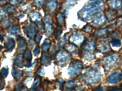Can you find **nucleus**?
<instances>
[{"instance_id": "72a5a7b5", "label": "nucleus", "mask_w": 122, "mask_h": 91, "mask_svg": "<svg viewBox=\"0 0 122 91\" xmlns=\"http://www.w3.org/2000/svg\"><path fill=\"white\" fill-rule=\"evenodd\" d=\"M23 86L22 83H18V84H17V85L15 86L14 91H21L23 89Z\"/></svg>"}, {"instance_id": "c9c22d12", "label": "nucleus", "mask_w": 122, "mask_h": 91, "mask_svg": "<svg viewBox=\"0 0 122 91\" xmlns=\"http://www.w3.org/2000/svg\"><path fill=\"white\" fill-rule=\"evenodd\" d=\"M64 83H65V82L62 79H59L57 80V84H58L61 90H63V86H64Z\"/></svg>"}, {"instance_id": "a18cd8bd", "label": "nucleus", "mask_w": 122, "mask_h": 91, "mask_svg": "<svg viewBox=\"0 0 122 91\" xmlns=\"http://www.w3.org/2000/svg\"><path fill=\"white\" fill-rule=\"evenodd\" d=\"M21 91H28V90L27 89H22Z\"/></svg>"}, {"instance_id": "2eb2a0df", "label": "nucleus", "mask_w": 122, "mask_h": 91, "mask_svg": "<svg viewBox=\"0 0 122 91\" xmlns=\"http://www.w3.org/2000/svg\"><path fill=\"white\" fill-rule=\"evenodd\" d=\"M12 73L13 77L15 79H16V80H19L22 78L23 71L17 69V68H13Z\"/></svg>"}, {"instance_id": "f03ea898", "label": "nucleus", "mask_w": 122, "mask_h": 91, "mask_svg": "<svg viewBox=\"0 0 122 91\" xmlns=\"http://www.w3.org/2000/svg\"><path fill=\"white\" fill-rule=\"evenodd\" d=\"M101 79V74L97 69H87L82 75V80L85 83L88 84H95L98 83Z\"/></svg>"}, {"instance_id": "9b49d317", "label": "nucleus", "mask_w": 122, "mask_h": 91, "mask_svg": "<svg viewBox=\"0 0 122 91\" xmlns=\"http://www.w3.org/2000/svg\"><path fill=\"white\" fill-rule=\"evenodd\" d=\"M117 12L114 9H109L106 12V18L109 21H112L114 20L117 16Z\"/></svg>"}, {"instance_id": "bb28decb", "label": "nucleus", "mask_w": 122, "mask_h": 91, "mask_svg": "<svg viewBox=\"0 0 122 91\" xmlns=\"http://www.w3.org/2000/svg\"><path fill=\"white\" fill-rule=\"evenodd\" d=\"M57 23L61 26H62L63 25L65 24V19H64V17L62 14H58L57 17Z\"/></svg>"}, {"instance_id": "09e8293b", "label": "nucleus", "mask_w": 122, "mask_h": 91, "mask_svg": "<svg viewBox=\"0 0 122 91\" xmlns=\"http://www.w3.org/2000/svg\"></svg>"}, {"instance_id": "f3484780", "label": "nucleus", "mask_w": 122, "mask_h": 91, "mask_svg": "<svg viewBox=\"0 0 122 91\" xmlns=\"http://www.w3.org/2000/svg\"><path fill=\"white\" fill-rule=\"evenodd\" d=\"M18 39V49L20 51H23L25 50L26 49V44L25 40L21 37H19Z\"/></svg>"}, {"instance_id": "2f4dec72", "label": "nucleus", "mask_w": 122, "mask_h": 91, "mask_svg": "<svg viewBox=\"0 0 122 91\" xmlns=\"http://www.w3.org/2000/svg\"><path fill=\"white\" fill-rule=\"evenodd\" d=\"M9 70L8 69L6 68H2L1 70V75L3 77H6L8 74Z\"/></svg>"}, {"instance_id": "79ce46f5", "label": "nucleus", "mask_w": 122, "mask_h": 91, "mask_svg": "<svg viewBox=\"0 0 122 91\" xmlns=\"http://www.w3.org/2000/svg\"><path fill=\"white\" fill-rule=\"evenodd\" d=\"M93 91H104V89H103V88L102 87H101V86H99V87H97V88L95 89L94 90H93Z\"/></svg>"}, {"instance_id": "f257e3e1", "label": "nucleus", "mask_w": 122, "mask_h": 91, "mask_svg": "<svg viewBox=\"0 0 122 91\" xmlns=\"http://www.w3.org/2000/svg\"><path fill=\"white\" fill-rule=\"evenodd\" d=\"M104 6L103 0H90L78 13V16L83 20L92 19L100 13Z\"/></svg>"}, {"instance_id": "a878e982", "label": "nucleus", "mask_w": 122, "mask_h": 91, "mask_svg": "<svg viewBox=\"0 0 122 91\" xmlns=\"http://www.w3.org/2000/svg\"><path fill=\"white\" fill-rule=\"evenodd\" d=\"M100 49L101 51L103 52H107L108 51V50L109 49V43L107 42H104L101 44L100 46Z\"/></svg>"}, {"instance_id": "aec40b11", "label": "nucleus", "mask_w": 122, "mask_h": 91, "mask_svg": "<svg viewBox=\"0 0 122 91\" xmlns=\"http://www.w3.org/2000/svg\"><path fill=\"white\" fill-rule=\"evenodd\" d=\"M5 45V47H6V49L7 50H12L14 49V46H15V42H14V40H7V41L4 44Z\"/></svg>"}, {"instance_id": "7c9ffc66", "label": "nucleus", "mask_w": 122, "mask_h": 91, "mask_svg": "<svg viewBox=\"0 0 122 91\" xmlns=\"http://www.w3.org/2000/svg\"><path fill=\"white\" fill-rule=\"evenodd\" d=\"M111 44L113 46H115V47H119L121 45V41L119 40H117V39H114V40H112L111 41Z\"/></svg>"}, {"instance_id": "58836bf2", "label": "nucleus", "mask_w": 122, "mask_h": 91, "mask_svg": "<svg viewBox=\"0 0 122 91\" xmlns=\"http://www.w3.org/2000/svg\"><path fill=\"white\" fill-rule=\"evenodd\" d=\"M39 52H40V49H39V47H37L34 50L33 53H34V55L35 56H37L39 54Z\"/></svg>"}, {"instance_id": "4c0bfd02", "label": "nucleus", "mask_w": 122, "mask_h": 91, "mask_svg": "<svg viewBox=\"0 0 122 91\" xmlns=\"http://www.w3.org/2000/svg\"><path fill=\"white\" fill-rule=\"evenodd\" d=\"M7 13L6 11H4L3 10H0V19H1L4 16H6Z\"/></svg>"}, {"instance_id": "6e6552de", "label": "nucleus", "mask_w": 122, "mask_h": 91, "mask_svg": "<svg viewBox=\"0 0 122 91\" xmlns=\"http://www.w3.org/2000/svg\"><path fill=\"white\" fill-rule=\"evenodd\" d=\"M106 18L104 17V15L101 13L98 14L93 19V24L97 26L103 25L106 23Z\"/></svg>"}, {"instance_id": "c85d7f7f", "label": "nucleus", "mask_w": 122, "mask_h": 91, "mask_svg": "<svg viewBox=\"0 0 122 91\" xmlns=\"http://www.w3.org/2000/svg\"><path fill=\"white\" fill-rule=\"evenodd\" d=\"M107 91H120L122 90V85L119 86H112L109 87L107 89Z\"/></svg>"}, {"instance_id": "20e7f679", "label": "nucleus", "mask_w": 122, "mask_h": 91, "mask_svg": "<svg viewBox=\"0 0 122 91\" xmlns=\"http://www.w3.org/2000/svg\"><path fill=\"white\" fill-rule=\"evenodd\" d=\"M57 58L58 62L61 65L67 63L70 59V54L67 51L61 50L58 53L57 55Z\"/></svg>"}, {"instance_id": "1a4fd4ad", "label": "nucleus", "mask_w": 122, "mask_h": 91, "mask_svg": "<svg viewBox=\"0 0 122 91\" xmlns=\"http://www.w3.org/2000/svg\"><path fill=\"white\" fill-rule=\"evenodd\" d=\"M118 58V55L117 54H112L107 56L105 58L104 63L107 66H112L117 60Z\"/></svg>"}, {"instance_id": "f8f14e48", "label": "nucleus", "mask_w": 122, "mask_h": 91, "mask_svg": "<svg viewBox=\"0 0 122 91\" xmlns=\"http://www.w3.org/2000/svg\"><path fill=\"white\" fill-rule=\"evenodd\" d=\"M109 5L112 9H120L122 7V0H109Z\"/></svg>"}, {"instance_id": "39448f33", "label": "nucleus", "mask_w": 122, "mask_h": 91, "mask_svg": "<svg viewBox=\"0 0 122 91\" xmlns=\"http://www.w3.org/2000/svg\"><path fill=\"white\" fill-rule=\"evenodd\" d=\"M45 27L46 33L50 36L53 33V20L50 15H46L45 18Z\"/></svg>"}, {"instance_id": "ea45409f", "label": "nucleus", "mask_w": 122, "mask_h": 91, "mask_svg": "<svg viewBox=\"0 0 122 91\" xmlns=\"http://www.w3.org/2000/svg\"><path fill=\"white\" fill-rule=\"evenodd\" d=\"M42 36H41V35H37L36 36V42L37 43H39L40 41V40H41V39H42Z\"/></svg>"}, {"instance_id": "a19ab883", "label": "nucleus", "mask_w": 122, "mask_h": 91, "mask_svg": "<svg viewBox=\"0 0 122 91\" xmlns=\"http://www.w3.org/2000/svg\"><path fill=\"white\" fill-rule=\"evenodd\" d=\"M84 29H86V31H87V32H90V31H91L92 30V27L91 26H86V27Z\"/></svg>"}, {"instance_id": "6ab92c4d", "label": "nucleus", "mask_w": 122, "mask_h": 91, "mask_svg": "<svg viewBox=\"0 0 122 91\" xmlns=\"http://www.w3.org/2000/svg\"><path fill=\"white\" fill-rule=\"evenodd\" d=\"M76 86V83L75 80H69L65 84V87L67 90L70 91V90H72L73 89L75 88Z\"/></svg>"}, {"instance_id": "4be33fe9", "label": "nucleus", "mask_w": 122, "mask_h": 91, "mask_svg": "<svg viewBox=\"0 0 122 91\" xmlns=\"http://www.w3.org/2000/svg\"><path fill=\"white\" fill-rule=\"evenodd\" d=\"M66 50L68 52L73 53L75 52L76 50H78V47H76V45L70 43L66 45Z\"/></svg>"}, {"instance_id": "f704fd0d", "label": "nucleus", "mask_w": 122, "mask_h": 91, "mask_svg": "<svg viewBox=\"0 0 122 91\" xmlns=\"http://www.w3.org/2000/svg\"><path fill=\"white\" fill-rule=\"evenodd\" d=\"M4 84H5V82H4V79L3 78L1 75L0 74V90H2L4 88Z\"/></svg>"}, {"instance_id": "5701e85b", "label": "nucleus", "mask_w": 122, "mask_h": 91, "mask_svg": "<svg viewBox=\"0 0 122 91\" xmlns=\"http://www.w3.org/2000/svg\"><path fill=\"white\" fill-rule=\"evenodd\" d=\"M57 3L55 0H51L47 3V7L50 11H53L56 7Z\"/></svg>"}, {"instance_id": "c03bdc74", "label": "nucleus", "mask_w": 122, "mask_h": 91, "mask_svg": "<svg viewBox=\"0 0 122 91\" xmlns=\"http://www.w3.org/2000/svg\"><path fill=\"white\" fill-rule=\"evenodd\" d=\"M36 91H44V89H43V87H38Z\"/></svg>"}, {"instance_id": "0eeeda50", "label": "nucleus", "mask_w": 122, "mask_h": 91, "mask_svg": "<svg viewBox=\"0 0 122 91\" xmlns=\"http://www.w3.org/2000/svg\"><path fill=\"white\" fill-rule=\"evenodd\" d=\"M122 79V73L117 72L111 75L109 78L108 82L110 84H115L120 82Z\"/></svg>"}, {"instance_id": "412c9836", "label": "nucleus", "mask_w": 122, "mask_h": 91, "mask_svg": "<svg viewBox=\"0 0 122 91\" xmlns=\"http://www.w3.org/2000/svg\"><path fill=\"white\" fill-rule=\"evenodd\" d=\"M41 63L44 66H49L51 64V59L47 55H43L41 58Z\"/></svg>"}, {"instance_id": "7ed1b4c3", "label": "nucleus", "mask_w": 122, "mask_h": 91, "mask_svg": "<svg viewBox=\"0 0 122 91\" xmlns=\"http://www.w3.org/2000/svg\"><path fill=\"white\" fill-rule=\"evenodd\" d=\"M83 63L81 61L75 59L72 61L68 69V74L70 77H73L78 75L82 70Z\"/></svg>"}, {"instance_id": "cd10ccee", "label": "nucleus", "mask_w": 122, "mask_h": 91, "mask_svg": "<svg viewBox=\"0 0 122 91\" xmlns=\"http://www.w3.org/2000/svg\"><path fill=\"white\" fill-rule=\"evenodd\" d=\"M9 32L11 35L13 36H15L16 35L18 34V33H20V30L17 27H12L11 29H10L9 30Z\"/></svg>"}, {"instance_id": "b1692460", "label": "nucleus", "mask_w": 122, "mask_h": 91, "mask_svg": "<svg viewBox=\"0 0 122 91\" xmlns=\"http://www.w3.org/2000/svg\"><path fill=\"white\" fill-rule=\"evenodd\" d=\"M107 32H108L107 29H102L97 30L95 32V34L97 35L98 36H100V37H105L107 34Z\"/></svg>"}, {"instance_id": "423d86ee", "label": "nucleus", "mask_w": 122, "mask_h": 91, "mask_svg": "<svg viewBox=\"0 0 122 91\" xmlns=\"http://www.w3.org/2000/svg\"><path fill=\"white\" fill-rule=\"evenodd\" d=\"M95 49V46L93 44L92 41H85L84 43L82 44V49L84 52H87V54H91L90 52L94 50Z\"/></svg>"}, {"instance_id": "393cba45", "label": "nucleus", "mask_w": 122, "mask_h": 91, "mask_svg": "<svg viewBox=\"0 0 122 91\" xmlns=\"http://www.w3.org/2000/svg\"><path fill=\"white\" fill-rule=\"evenodd\" d=\"M51 42L49 40H45V41L43 42V45H42V50L43 53H45L48 51V49L50 48Z\"/></svg>"}, {"instance_id": "49530a36", "label": "nucleus", "mask_w": 122, "mask_h": 91, "mask_svg": "<svg viewBox=\"0 0 122 91\" xmlns=\"http://www.w3.org/2000/svg\"><path fill=\"white\" fill-rule=\"evenodd\" d=\"M2 49V46L0 45V49Z\"/></svg>"}, {"instance_id": "4468645a", "label": "nucleus", "mask_w": 122, "mask_h": 91, "mask_svg": "<svg viewBox=\"0 0 122 91\" xmlns=\"http://www.w3.org/2000/svg\"><path fill=\"white\" fill-rule=\"evenodd\" d=\"M27 35L30 38H33L36 35V28L33 25H29L27 26V27L25 29Z\"/></svg>"}, {"instance_id": "37998d69", "label": "nucleus", "mask_w": 122, "mask_h": 91, "mask_svg": "<svg viewBox=\"0 0 122 91\" xmlns=\"http://www.w3.org/2000/svg\"><path fill=\"white\" fill-rule=\"evenodd\" d=\"M20 0H10V3H12V4H17V3H18V1H20Z\"/></svg>"}, {"instance_id": "dca6fc26", "label": "nucleus", "mask_w": 122, "mask_h": 91, "mask_svg": "<svg viewBox=\"0 0 122 91\" xmlns=\"http://www.w3.org/2000/svg\"><path fill=\"white\" fill-rule=\"evenodd\" d=\"M30 18H31L34 22H39L40 23L42 20V17L41 15L39 12H32L30 14Z\"/></svg>"}, {"instance_id": "ddd939ff", "label": "nucleus", "mask_w": 122, "mask_h": 91, "mask_svg": "<svg viewBox=\"0 0 122 91\" xmlns=\"http://www.w3.org/2000/svg\"><path fill=\"white\" fill-rule=\"evenodd\" d=\"M14 65L18 68H22L23 64V56L22 54H19L16 56L14 61Z\"/></svg>"}, {"instance_id": "e433bc0d", "label": "nucleus", "mask_w": 122, "mask_h": 91, "mask_svg": "<svg viewBox=\"0 0 122 91\" xmlns=\"http://www.w3.org/2000/svg\"><path fill=\"white\" fill-rule=\"evenodd\" d=\"M45 70L42 68H40L37 70V74L39 75H45Z\"/></svg>"}, {"instance_id": "c756f323", "label": "nucleus", "mask_w": 122, "mask_h": 91, "mask_svg": "<svg viewBox=\"0 0 122 91\" xmlns=\"http://www.w3.org/2000/svg\"><path fill=\"white\" fill-rule=\"evenodd\" d=\"M40 82H41V78H40L39 76H37V77H36V78L34 79V82L33 84H32L31 87H32V88L36 87V86H37L39 84H40Z\"/></svg>"}, {"instance_id": "473e14b6", "label": "nucleus", "mask_w": 122, "mask_h": 91, "mask_svg": "<svg viewBox=\"0 0 122 91\" xmlns=\"http://www.w3.org/2000/svg\"><path fill=\"white\" fill-rule=\"evenodd\" d=\"M33 1L35 4H36V6L39 7H42L45 2V0H33Z\"/></svg>"}, {"instance_id": "9d476101", "label": "nucleus", "mask_w": 122, "mask_h": 91, "mask_svg": "<svg viewBox=\"0 0 122 91\" xmlns=\"http://www.w3.org/2000/svg\"><path fill=\"white\" fill-rule=\"evenodd\" d=\"M84 40V35L82 33H79V32H76L71 36L70 40L72 43L75 44H79L82 41Z\"/></svg>"}, {"instance_id": "de8ad7c7", "label": "nucleus", "mask_w": 122, "mask_h": 91, "mask_svg": "<svg viewBox=\"0 0 122 91\" xmlns=\"http://www.w3.org/2000/svg\"><path fill=\"white\" fill-rule=\"evenodd\" d=\"M30 91H34V89H31Z\"/></svg>"}, {"instance_id": "a211bd4d", "label": "nucleus", "mask_w": 122, "mask_h": 91, "mask_svg": "<svg viewBox=\"0 0 122 91\" xmlns=\"http://www.w3.org/2000/svg\"><path fill=\"white\" fill-rule=\"evenodd\" d=\"M24 58H25V59L27 61V62L28 63H30L31 62V60H32V54H31V52H30L29 49H26L25 50V53H24V55H23Z\"/></svg>"}]
</instances>
